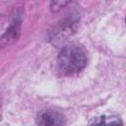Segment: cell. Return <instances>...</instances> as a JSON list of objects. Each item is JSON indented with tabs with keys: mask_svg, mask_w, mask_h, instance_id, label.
Here are the masks:
<instances>
[{
	"mask_svg": "<svg viewBox=\"0 0 126 126\" xmlns=\"http://www.w3.org/2000/svg\"><path fill=\"white\" fill-rule=\"evenodd\" d=\"M59 70L64 75H74L87 65V54L79 45H68L61 49L57 57Z\"/></svg>",
	"mask_w": 126,
	"mask_h": 126,
	"instance_id": "1",
	"label": "cell"
},
{
	"mask_svg": "<svg viewBox=\"0 0 126 126\" xmlns=\"http://www.w3.org/2000/svg\"><path fill=\"white\" fill-rule=\"evenodd\" d=\"M80 22L79 14L70 13L61 19L48 32V40L56 46L64 44L77 31Z\"/></svg>",
	"mask_w": 126,
	"mask_h": 126,
	"instance_id": "2",
	"label": "cell"
},
{
	"mask_svg": "<svg viewBox=\"0 0 126 126\" xmlns=\"http://www.w3.org/2000/svg\"><path fill=\"white\" fill-rule=\"evenodd\" d=\"M21 24L22 21L20 17H17L13 20V22L10 24L8 29L0 36V49L10 46L18 40L21 32Z\"/></svg>",
	"mask_w": 126,
	"mask_h": 126,
	"instance_id": "3",
	"label": "cell"
},
{
	"mask_svg": "<svg viewBox=\"0 0 126 126\" xmlns=\"http://www.w3.org/2000/svg\"><path fill=\"white\" fill-rule=\"evenodd\" d=\"M36 123L44 126H58L64 125L66 121L65 117L61 113L53 110H44L38 114Z\"/></svg>",
	"mask_w": 126,
	"mask_h": 126,
	"instance_id": "4",
	"label": "cell"
},
{
	"mask_svg": "<svg viewBox=\"0 0 126 126\" xmlns=\"http://www.w3.org/2000/svg\"><path fill=\"white\" fill-rule=\"evenodd\" d=\"M92 124H104V125H117V124H123L121 119L114 115H101L99 117H96L94 119Z\"/></svg>",
	"mask_w": 126,
	"mask_h": 126,
	"instance_id": "5",
	"label": "cell"
},
{
	"mask_svg": "<svg viewBox=\"0 0 126 126\" xmlns=\"http://www.w3.org/2000/svg\"><path fill=\"white\" fill-rule=\"evenodd\" d=\"M71 0H50V10L53 13L59 12L62 8L66 7Z\"/></svg>",
	"mask_w": 126,
	"mask_h": 126,
	"instance_id": "6",
	"label": "cell"
}]
</instances>
